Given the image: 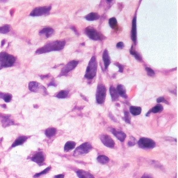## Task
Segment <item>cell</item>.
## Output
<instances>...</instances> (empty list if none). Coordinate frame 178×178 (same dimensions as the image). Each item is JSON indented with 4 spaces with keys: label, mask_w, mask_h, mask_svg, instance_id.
<instances>
[{
    "label": "cell",
    "mask_w": 178,
    "mask_h": 178,
    "mask_svg": "<svg viewBox=\"0 0 178 178\" xmlns=\"http://www.w3.org/2000/svg\"><path fill=\"white\" fill-rule=\"evenodd\" d=\"M109 91H110L111 97L113 101H116L118 99V94L117 93L116 89L114 88V86H111L110 89H109Z\"/></svg>",
    "instance_id": "7402d4cb"
},
{
    "label": "cell",
    "mask_w": 178,
    "mask_h": 178,
    "mask_svg": "<svg viewBox=\"0 0 178 178\" xmlns=\"http://www.w3.org/2000/svg\"><path fill=\"white\" fill-rule=\"evenodd\" d=\"M11 99H12V95H11V94L7 93L6 96V98L4 99V101L6 102H11Z\"/></svg>",
    "instance_id": "d590c367"
},
{
    "label": "cell",
    "mask_w": 178,
    "mask_h": 178,
    "mask_svg": "<svg viewBox=\"0 0 178 178\" xmlns=\"http://www.w3.org/2000/svg\"><path fill=\"white\" fill-rule=\"evenodd\" d=\"M50 169H51V166L47 167V168H46L45 170H42V171L41 172H39V173L36 174V175H34V177H39V176H40V175H44V174H46L48 171H49V170Z\"/></svg>",
    "instance_id": "1f68e13d"
},
{
    "label": "cell",
    "mask_w": 178,
    "mask_h": 178,
    "mask_svg": "<svg viewBox=\"0 0 178 178\" xmlns=\"http://www.w3.org/2000/svg\"><path fill=\"white\" fill-rule=\"evenodd\" d=\"M76 143L73 141H68L64 146V151L68 152L75 147Z\"/></svg>",
    "instance_id": "cb8c5ba5"
},
{
    "label": "cell",
    "mask_w": 178,
    "mask_h": 178,
    "mask_svg": "<svg viewBox=\"0 0 178 178\" xmlns=\"http://www.w3.org/2000/svg\"><path fill=\"white\" fill-rule=\"evenodd\" d=\"M65 44H66L65 40H57V41L48 42V43L44 44L43 47L37 49L36 54H44L53 51H60V50L64 49Z\"/></svg>",
    "instance_id": "6da1fadb"
},
{
    "label": "cell",
    "mask_w": 178,
    "mask_h": 178,
    "mask_svg": "<svg viewBox=\"0 0 178 178\" xmlns=\"http://www.w3.org/2000/svg\"><path fill=\"white\" fill-rule=\"evenodd\" d=\"M129 111L130 113L134 116H138L141 113V108L138 107H134V106H131L129 108Z\"/></svg>",
    "instance_id": "603a6c76"
},
{
    "label": "cell",
    "mask_w": 178,
    "mask_h": 178,
    "mask_svg": "<svg viewBox=\"0 0 178 178\" xmlns=\"http://www.w3.org/2000/svg\"><path fill=\"white\" fill-rule=\"evenodd\" d=\"M68 90H61L59 93L58 94L56 95V97L60 98V99H63V98H66L67 96H68Z\"/></svg>",
    "instance_id": "4316f807"
},
{
    "label": "cell",
    "mask_w": 178,
    "mask_h": 178,
    "mask_svg": "<svg viewBox=\"0 0 178 178\" xmlns=\"http://www.w3.org/2000/svg\"><path fill=\"white\" fill-rule=\"evenodd\" d=\"M0 118H1L2 125L4 127H8L9 125H13L14 124V122L11 118V117L8 116H5V115L0 114Z\"/></svg>",
    "instance_id": "4fadbf2b"
},
{
    "label": "cell",
    "mask_w": 178,
    "mask_h": 178,
    "mask_svg": "<svg viewBox=\"0 0 178 178\" xmlns=\"http://www.w3.org/2000/svg\"><path fill=\"white\" fill-rule=\"evenodd\" d=\"M100 140L102 142V143L105 146L108 148H114L115 146V143L112 138L110 136L107 134H102L100 136Z\"/></svg>",
    "instance_id": "30bf717a"
},
{
    "label": "cell",
    "mask_w": 178,
    "mask_h": 178,
    "mask_svg": "<svg viewBox=\"0 0 178 178\" xmlns=\"http://www.w3.org/2000/svg\"><path fill=\"white\" fill-rule=\"evenodd\" d=\"M146 72H147L148 75L150 76V77H153V76H155V72L153 69H151L150 68H148V67H146Z\"/></svg>",
    "instance_id": "d6a6232c"
},
{
    "label": "cell",
    "mask_w": 178,
    "mask_h": 178,
    "mask_svg": "<svg viewBox=\"0 0 178 178\" xmlns=\"http://www.w3.org/2000/svg\"><path fill=\"white\" fill-rule=\"evenodd\" d=\"M28 138H29V137L26 136H22L18 137V138H17L16 141H15V142L13 143V146H12V148H15V147H16V146L22 145L26 141H27V139Z\"/></svg>",
    "instance_id": "d6986e66"
},
{
    "label": "cell",
    "mask_w": 178,
    "mask_h": 178,
    "mask_svg": "<svg viewBox=\"0 0 178 178\" xmlns=\"http://www.w3.org/2000/svg\"><path fill=\"white\" fill-rule=\"evenodd\" d=\"M157 102H158V103L164 102V103H166V104H168V102H167V101H166V100L164 99V97H160L157 98Z\"/></svg>",
    "instance_id": "8d00e7d4"
},
{
    "label": "cell",
    "mask_w": 178,
    "mask_h": 178,
    "mask_svg": "<svg viewBox=\"0 0 178 178\" xmlns=\"http://www.w3.org/2000/svg\"><path fill=\"white\" fill-rule=\"evenodd\" d=\"M141 178H153V176L150 174H145V175H143V177Z\"/></svg>",
    "instance_id": "ab89813d"
},
{
    "label": "cell",
    "mask_w": 178,
    "mask_h": 178,
    "mask_svg": "<svg viewBox=\"0 0 178 178\" xmlns=\"http://www.w3.org/2000/svg\"><path fill=\"white\" fill-rule=\"evenodd\" d=\"M85 18L88 21H94V20H97L100 18V16L96 13H90L86 16Z\"/></svg>",
    "instance_id": "44dd1931"
},
{
    "label": "cell",
    "mask_w": 178,
    "mask_h": 178,
    "mask_svg": "<svg viewBox=\"0 0 178 178\" xmlns=\"http://www.w3.org/2000/svg\"><path fill=\"white\" fill-rule=\"evenodd\" d=\"M11 30V26L10 25H4L3 27H0V33H6L10 31Z\"/></svg>",
    "instance_id": "f546056e"
},
{
    "label": "cell",
    "mask_w": 178,
    "mask_h": 178,
    "mask_svg": "<svg viewBox=\"0 0 178 178\" xmlns=\"http://www.w3.org/2000/svg\"><path fill=\"white\" fill-rule=\"evenodd\" d=\"M57 133V129L54 127H49L45 130V135L48 137H52Z\"/></svg>",
    "instance_id": "d4e9b609"
},
{
    "label": "cell",
    "mask_w": 178,
    "mask_h": 178,
    "mask_svg": "<svg viewBox=\"0 0 178 178\" xmlns=\"http://www.w3.org/2000/svg\"><path fill=\"white\" fill-rule=\"evenodd\" d=\"M97 60H96V57L93 56L91 59H90V61H89L88 67L86 71V74H85L84 77L88 79H92L95 77L96 75V72H97Z\"/></svg>",
    "instance_id": "7a4b0ae2"
},
{
    "label": "cell",
    "mask_w": 178,
    "mask_h": 178,
    "mask_svg": "<svg viewBox=\"0 0 178 178\" xmlns=\"http://www.w3.org/2000/svg\"><path fill=\"white\" fill-rule=\"evenodd\" d=\"M111 131H112V133L114 134V136H116V138L120 141L122 142V141H125V139L126 138V134L125 133L122 132V131H116V129H114V128H112V129H111Z\"/></svg>",
    "instance_id": "9a60e30c"
},
{
    "label": "cell",
    "mask_w": 178,
    "mask_h": 178,
    "mask_svg": "<svg viewBox=\"0 0 178 178\" xmlns=\"http://www.w3.org/2000/svg\"><path fill=\"white\" fill-rule=\"evenodd\" d=\"M117 93H118V95H120V96L124 98H127V95H126V89L125 87L123 86V85H118V86H117Z\"/></svg>",
    "instance_id": "ffe728a7"
},
{
    "label": "cell",
    "mask_w": 178,
    "mask_h": 178,
    "mask_svg": "<svg viewBox=\"0 0 178 178\" xmlns=\"http://www.w3.org/2000/svg\"><path fill=\"white\" fill-rule=\"evenodd\" d=\"M42 86L40 85L36 81H31L29 83V89L32 92H38L39 89L42 88Z\"/></svg>",
    "instance_id": "2e32d148"
},
{
    "label": "cell",
    "mask_w": 178,
    "mask_h": 178,
    "mask_svg": "<svg viewBox=\"0 0 178 178\" xmlns=\"http://www.w3.org/2000/svg\"><path fill=\"white\" fill-rule=\"evenodd\" d=\"M54 33V30L51 27H44L39 32L40 35H44L47 38H49L51 36H52L53 33Z\"/></svg>",
    "instance_id": "e0dca14e"
},
{
    "label": "cell",
    "mask_w": 178,
    "mask_h": 178,
    "mask_svg": "<svg viewBox=\"0 0 178 178\" xmlns=\"http://www.w3.org/2000/svg\"><path fill=\"white\" fill-rule=\"evenodd\" d=\"M102 59L104 61V64H105V68L106 70L108 68L109 66L111 64V59L110 57H109L108 50L107 49H105V51H104L102 54Z\"/></svg>",
    "instance_id": "5bb4252c"
},
{
    "label": "cell",
    "mask_w": 178,
    "mask_h": 178,
    "mask_svg": "<svg viewBox=\"0 0 178 178\" xmlns=\"http://www.w3.org/2000/svg\"><path fill=\"white\" fill-rule=\"evenodd\" d=\"M163 110V107L161 105H156L155 107H154L153 109H152L151 112L154 113V114H156V113H159L161 112V111Z\"/></svg>",
    "instance_id": "4dcf8cb0"
},
{
    "label": "cell",
    "mask_w": 178,
    "mask_h": 178,
    "mask_svg": "<svg viewBox=\"0 0 178 178\" xmlns=\"http://www.w3.org/2000/svg\"><path fill=\"white\" fill-rule=\"evenodd\" d=\"M135 143H136V139L134 138L133 136H131L129 141L127 142V145L129 146H134Z\"/></svg>",
    "instance_id": "836d02e7"
},
{
    "label": "cell",
    "mask_w": 178,
    "mask_h": 178,
    "mask_svg": "<svg viewBox=\"0 0 178 178\" xmlns=\"http://www.w3.org/2000/svg\"><path fill=\"white\" fill-rule=\"evenodd\" d=\"M44 159H45V155L42 152H39V153H37L36 155H34L31 158V160L34 162H36V164H41L44 162Z\"/></svg>",
    "instance_id": "7c38bea8"
},
{
    "label": "cell",
    "mask_w": 178,
    "mask_h": 178,
    "mask_svg": "<svg viewBox=\"0 0 178 178\" xmlns=\"http://www.w3.org/2000/svg\"><path fill=\"white\" fill-rule=\"evenodd\" d=\"M52 6H41V7H37L35 9L31 11L30 13L31 16H41L43 15H47L49 13L51 10Z\"/></svg>",
    "instance_id": "8992f818"
},
{
    "label": "cell",
    "mask_w": 178,
    "mask_h": 178,
    "mask_svg": "<svg viewBox=\"0 0 178 178\" xmlns=\"http://www.w3.org/2000/svg\"><path fill=\"white\" fill-rule=\"evenodd\" d=\"M138 146L143 149H151L155 146V142L152 139L148 138H141L138 142Z\"/></svg>",
    "instance_id": "5b68a950"
},
{
    "label": "cell",
    "mask_w": 178,
    "mask_h": 178,
    "mask_svg": "<svg viewBox=\"0 0 178 178\" xmlns=\"http://www.w3.org/2000/svg\"><path fill=\"white\" fill-rule=\"evenodd\" d=\"M114 65L115 66H118V68H119V72H123V66H122V65H120V64H114Z\"/></svg>",
    "instance_id": "f35d334b"
},
{
    "label": "cell",
    "mask_w": 178,
    "mask_h": 178,
    "mask_svg": "<svg viewBox=\"0 0 178 178\" xmlns=\"http://www.w3.org/2000/svg\"><path fill=\"white\" fill-rule=\"evenodd\" d=\"M107 95V88L104 84H99L97 86V92H96V100L98 104H103L105 102Z\"/></svg>",
    "instance_id": "277c9868"
},
{
    "label": "cell",
    "mask_w": 178,
    "mask_h": 178,
    "mask_svg": "<svg viewBox=\"0 0 178 178\" xmlns=\"http://www.w3.org/2000/svg\"><path fill=\"white\" fill-rule=\"evenodd\" d=\"M124 46H125V44L122 42H118L116 44V47L118 48V49H122V48L124 47Z\"/></svg>",
    "instance_id": "74e56055"
},
{
    "label": "cell",
    "mask_w": 178,
    "mask_h": 178,
    "mask_svg": "<svg viewBox=\"0 0 178 178\" xmlns=\"http://www.w3.org/2000/svg\"><path fill=\"white\" fill-rule=\"evenodd\" d=\"M136 14H135L132 20V25H131V38L132 41L136 43Z\"/></svg>",
    "instance_id": "8fae6325"
},
{
    "label": "cell",
    "mask_w": 178,
    "mask_h": 178,
    "mask_svg": "<svg viewBox=\"0 0 178 178\" xmlns=\"http://www.w3.org/2000/svg\"><path fill=\"white\" fill-rule=\"evenodd\" d=\"M109 23L110 27L112 28V29H115L116 28L117 26H118V23H117V20L115 18H111L109 20Z\"/></svg>",
    "instance_id": "f1b7e54d"
},
{
    "label": "cell",
    "mask_w": 178,
    "mask_h": 178,
    "mask_svg": "<svg viewBox=\"0 0 178 178\" xmlns=\"http://www.w3.org/2000/svg\"><path fill=\"white\" fill-rule=\"evenodd\" d=\"M92 146L89 143H84L81 144L79 146L77 149L75 150L74 155H81L83 154H86L89 153L90 150H92Z\"/></svg>",
    "instance_id": "52a82bcc"
},
{
    "label": "cell",
    "mask_w": 178,
    "mask_h": 178,
    "mask_svg": "<svg viewBox=\"0 0 178 178\" xmlns=\"http://www.w3.org/2000/svg\"><path fill=\"white\" fill-rule=\"evenodd\" d=\"M78 64H79V61H75V60L70 61L68 64L66 65V66H65L64 68H62L60 75H59V77L66 75L70 71H71L72 70L75 69V67L77 66Z\"/></svg>",
    "instance_id": "ba28073f"
},
{
    "label": "cell",
    "mask_w": 178,
    "mask_h": 178,
    "mask_svg": "<svg viewBox=\"0 0 178 178\" xmlns=\"http://www.w3.org/2000/svg\"><path fill=\"white\" fill-rule=\"evenodd\" d=\"M77 175L79 178H94L93 175L88 172L83 170H79L77 171Z\"/></svg>",
    "instance_id": "ac0fdd59"
},
{
    "label": "cell",
    "mask_w": 178,
    "mask_h": 178,
    "mask_svg": "<svg viewBox=\"0 0 178 178\" xmlns=\"http://www.w3.org/2000/svg\"><path fill=\"white\" fill-rule=\"evenodd\" d=\"M72 29H73V30H74V31H75V33H76V34H77H77H78V32H77V31H76V29H75V27H72Z\"/></svg>",
    "instance_id": "7bdbcfd3"
},
{
    "label": "cell",
    "mask_w": 178,
    "mask_h": 178,
    "mask_svg": "<svg viewBox=\"0 0 178 178\" xmlns=\"http://www.w3.org/2000/svg\"><path fill=\"white\" fill-rule=\"evenodd\" d=\"M97 159L98 162L102 164H107V163H108L109 161V159L107 157H106L105 155H100Z\"/></svg>",
    "instance_id": "484cf974"
},
{
    "label": "cell",
    "mask_w": 178,
    "mask_h": 178,
    "mask_svg": "<svg viewBox=\"0 0 178 178\" xmlns=\"http://www.w3.org/2000/svg\"><path fill=\"white\" fill-rule=\"evenodd\" d=\"M7 93H4L0 92V98H2V99L4 100L6 98V96Z\"/></svg>",
    "instance_id": "60d3db41"
},
{
    "label": "cell",
    "mask_w": 178,
    "mask_h": 178,
    "mask_svg": "<svg viewBox=\"0 0 178 178\" xmlns=\"http://www.w3.org/2000/svg\"><path fill=\"white\" fill-rule=\"evenodd\" d=\"M125 121L127 122V123H130V116H129V113L127 112V111H125Z\"/></svg>",
    "instance_id": "e575fe53"
},
{
    "label": "cell",
    "mask_w": 178,
    "mask_h": 178,
    "mask_svg": "<svg viewBox=\"0 0 178 178\" xmlns=\"http://www.w3.org/2000/svg\"><path fill=\"white\" fill-rule=\"evenodd\" d=\"M15 62H16V58L13 56L4 52L0 54V65H1L0 69L11 67Z\"/></svg>",
    "instance_id": "3957f363"
},
{
    "label": "cell",
    "mask_w": 178,
    "mask_h": 178,
    "mask_svg": "<svg viewBox=\"0 0 178 178\" xmlns=\"http://www.w3.org/2000/svg\"><path fill=\"white\" fill-rule=\"evenodd\" d=\"M64 175H57L54 178H64Z\"/></svg>",
    "instance_id": "b9f144b4"
},
{
    "label": "cell",
    "mask_w": 178,
    "mask_h": 178,
    "mask_svg": "<svg viewBox=\"0 0 178 178\" xmlns=\"http://www.w3.org/2000/svg\"><path fill=\"white\" fill-rule=\"evenodd\" d=\"M130 54H131V55H133L134 57L135 58H136L138 61H142L141 57V56L139 55V54L137 53L134 49H133V45L131 46V48L130 49Z\"/></svg>",
    "instance_id": "83f0119b"
},
{
    "label": "cell",
    "mask_w": 178,
    "mask_h": 178,
    "mask_svg": "<svg viewBox=\"0 0 178 178\" xmlns=\"http://www.w3.org/2000/svg\"><path fill=\"white\" fill-rule=\"evenodd\" d=\"M85 33H86L87 36L89 37L90 39H92V40H101V36H100V33L93 27H86V29H85Z\"/></svg>",
    "instance_id": "9c48e42d"
}]
</instances>
